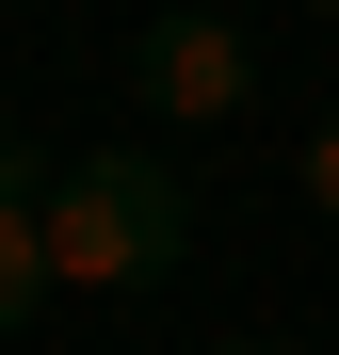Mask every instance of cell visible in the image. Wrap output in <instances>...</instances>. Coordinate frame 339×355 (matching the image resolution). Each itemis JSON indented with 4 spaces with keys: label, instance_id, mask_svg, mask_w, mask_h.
<instances>
[{
    "label": "cell",
    "instance_id": "5",
    "mask_svg": "<svg viewBox=\"0 0 339 355\" xmlns=\"http://www.w3.org/2000/svg\"><path fill=\"white\" fill-rule=\"evenodd\" d=\"M307 17H339V0H307Z\"/></svg>",
    "mask_w": 339,
    "mask_h": 355
},
{
    "label": "cell",
    "instance_id": "2",
    "mask_svg": "<svg viewBox=\"0 0 339 355\" xmlns=\"http://www.w3.org/2000/svg\"><path fill=\"white\" fill-rule=\"evenodd\" d=\"M259 33L243 17H226V0H162V17L130 33V113H146V130H243V113H259Z\"/></svg>",
    "mask_w": 339,
    "mask_h": 355
},
{
    "label": "cell",
    "instance_id": "4",
    "mask_svg": "<svg viewBox=\"0 0 339 355\" xmlns=\"http://www.w3.org/2000/svg\"><path fill=\"white\" fill-rule=\"evenodd\" d=\"M291 194H307V210L339 226V113H323V130H307V162H291Z\"/></svg>",
    "mask_w": 339,
    "mask_h": 355
},
{
    "label": "cell",
    "instance_id": "1",
    "mask_svg": "<svg viewBox=\"0 0 339 355\" xmlns=\"http://www.w3.org/2000/svg\"><path fill=\"white\" fill-rule=\"evenodd\" d=\"M178 243H194V178L146 130H97L49 162V275L65 291H146V275H178Z\"/></svg>",
    "mask_w": 339,
    "mask_h": 355
},
{
    "label": "cell",
    "instance_id": "3",
    "mask_svg": "<svg viewBox=\"0 0 339 355\" xmlns=\"http://www.w3.org/2000/svg\"><path fill=\"white\" fill-rule=\"evenodd\" d=\"M49 162H33V130H0V339H17L33 307H49Z\"/></svg>",
    "mask_w": 339,
    "mask_h": 355
},
{
    "label": "cell",
    "instance_id": "6",
    "mask_svg": "<svg viewBox=\"0 0 339 355\" xmlns=\"http://www.w3.org/2000/svg\"><path fill=\"white\" fill-rule=\"evenodd\" d=\"M243 355H275V339H243Z\"/></svg>",
    "mask_w": 339,
    "mask_h": 355
}]
</instances>
